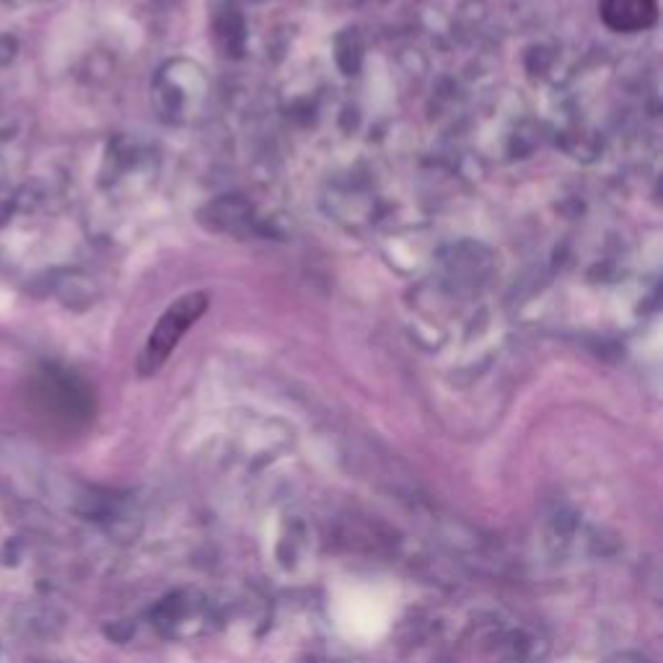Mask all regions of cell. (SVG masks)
Wrapping results in <instances>:
<instances>
[{"instance_id":"cell-11","label":"cell","mask_w":663,"mask_h":663,"mask_svg":"<svg viewBox=\"0 0 663 663\" xmlns=\"http://www.w3.org/2000/svg\"><path fill=\"white\" fill-rule=\"evenodd\" d=\"M0 179H3V161H0Z\"/></svg>"},{"instance_id":"cell-5","label":"cell","mask_w":663,"mask_h":663,"mask_svg":"<svg viewBox=\"0 0 663 663\" xmlns=\"http://www.w3.org/2000/svg\"><path fill=\"white\" fill-rule=\"evenodd\" d=\"M599 16L606 29L640 34L659 22V0H599Z\"/></svg>"},{"instance_id":"cell-6","label":"cell","mask_w":663,"mask_h":663,"mask_svg":"<svg viewBox=\"0 0 663 663\" xmlns=\"http://www.w3.org/2000/svg\"><path fill=\"white\" fill-rule=\"evenodd\" d=\"M254 221V208L241 195H221L200 211V223L215 234H247Z\"/></svg>"},{"instance_id":"cell-2","label":"cell","mask_w":663,"mask_h":663,"mask_svg":"<svg viewBox=\"0 0 663 663\" xmlns=\"http://www.w3.org/2000/svg\"><path fill=\"white\" fill-rule=\"evenodd\" d=\"M32 402L47 423L76 430L89 425L97 410L91 389L84 378L60 365H45L32 381Z\"/></svg>"},{"instance_id":"cell-8","label":"cell","mask_w":663,"mask_h":663,"mask_svg":"<svg viewBox=\"0 0 663 663\" xmlns=\"http://www.w3.org/2000/svg\"><path fill=\"white\" fill-rule=\"evenodd\" d=\"M335 58L337 65L342 67L345 76H353L361 67L363 60V37L358 29H345L340 37L335 39Z\"/></svg>"},{"instance_id":"cell-3","label":"cell","mask_w":663,"mask_h":663,"mask_svg":"<svg viewBox=\"0 0 663 663\" xmlns=\"http://www.w3.org/2000/svg\"><path fill=\"white\" fill-rule=\"evenodd\" d=\"M208 309H211V293H208V290H192V293L179 296V299L159 316L151 335H148L143 350H140L138 355V374L143 378L159 374L174 350H177L185 332L192 329L195 322H198Z\"/></svg>"},{"instance_id":"cell-7","label":"cell","mask_w":663,"mask_h":663,"mask_svg":"<svg viewBox=\"0 0 663 663\" xmlns=\"http://www.w3.org/2000/svg\"><path fill=\"white\" fill-rule=\"evenodd\" d=\"M215 37L226 55H241L243 42H247V26H243V18L234 9H228L223 16L215 22Z\"/></svg>"},{"instance_id":"cell-4","label":"cell","mask_w":663,"mask_h":663,"mask_svg":"<svg viewBox=\"0 0 663 663\" xmlns=\"http://www.w3.org/2000/svg\"><path fill=\"white\" fill-rule=\"evenodd\" d=\"M153 627L168 640H189L198 638L208 630L211 622V606L208 599L195 588H179L168 593L155 604L151 612Z\"/></svg>"},{"instance_id":"cell-12","label":"cell","mask_w":663,"mask_h":663,"mask_svg":"<svg viewBox=\"0 0 663 663\" xmlns=\"http://www.w3.org/2000/svg\"><path fill=\"white\" fill-rule=\"evenodd\" d=\"M11 3H18V0H11Z\"/></svg>"},{"instance_id":"cell-10","label":"cell","mask_w":663,"mask_h":663,"mask_svg":"<svg viewBox=\"0 0 663 663\" xmlns=\"http://www.w3.org/2000/svg\"><path fill=\"white\" fill-rule=\"evenodd\" d=\"M606 663H648L646 659H642L640 653H633V651H625V653H617L612 655Z\"/></svg>"},{"instance_id":"cell-9","label":"cell","mask_w":663,"mask_h":663,"mask_svg":"<svg viewBox=\"0 0 663 663\" xmlns=\"http://www.w3.org/2000/svg\"><path fill=\"white\" fill-rule=\"evenodd\" d=\"M18 52V42L16 37H11V34H0V65H9L13 58H16Z\"/></svg>"},{"instance_id":"cell-1","label":"cell","mask_w":663,"mask_h":663,"mask_svg":"<svg viewBox=\"0 0 663 663\" xmlns=\"http://www.w3.org/2000/svg\"><path fill=\"white\" fill-rule=\"evenodd\" d=\"M211 93V80L198 60L172 58L155 71L151 104L161 122L174 127L192 125L202 117Z\"/></svg>"}]
</instances>
